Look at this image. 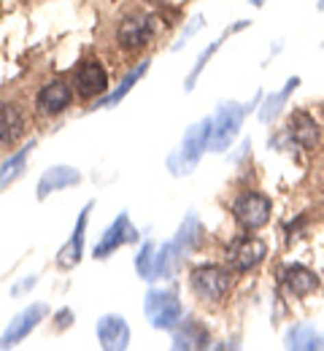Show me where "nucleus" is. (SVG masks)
Returning <instances> with one entry per match:
<instances>
[{
    "instance_id": "1",
    "label": "nucleus",
    "mask_w": 324,
    "mask_h": 351,
    "mask_svg": "<svg viewBox=\"0 0 324 351\" xmlns=\"http://www.w3.org/2000/svg\"><path fill=\"white\" fill-rule=\"evenodd\" d=\"M211 135H214V119H205V122H197L195 128H189V132L184 135L182 149L171 157L173 173H189V171L197 165V160L203 157V152H205Z\"/></svg>"
},
{
    "instance_id": "2",
    "label": "nucleus",
    "mask_w": 324,
    "mask_h": 351,
    "mask_svg": "<svg viewBox=\"0 0 324 351\" xmlns=\"http://www.w3.org/2000/svg\"><path fill=\"white\" fill-rule=\"evenodd\" d=\"M189 284H192V292H195L200 300L219 303V300H225V295L230 292L232 276L227 267H219V265H203V267H195V270H192Z\"/></svg>"
},
{
    "instance_id": "3",
    "label": "nucleus",
    "mask_w": 324,
    "mask_h": 351,
    "mask_svg": "<svg viewBox=\"0 0 324 351\" xmlns=\"http://www.w3.org/2000/svg\"><path fill=\"white\" fill-rule=\"evenodd\" d=\"M146 316L157 330H173L182 322V303L173 289H151L146 295Z\"/></svg>"
},
{
    "instance_id": "4",
    "label": "nucleus",
    "mask_w": 324,
    "mask_h": 351,
    "mask_svg": "<svg viewBox=\"0 0 324 351\" xmlns=\"http://www.w3.org/2000/svg\"><path fill=\"white\" fill-rule=\"evenodd\" d=\"M73 87L82 100H95L108 92V73L97 57H84L73 71Z\"/></svg>"
},
{
    "instance_id": "5",
    "label": "nucleus",
    "mask_w": 324,
    "mask_h": 351,
    "mask_svg": "<svg viewBox=\"0 0 324 351\" xmlns=\"http://www.w3.org/2000/svg\"><path fill=\"white\" fill-rule=\"evenodd\" d=\"M271 211H273V203L271 197L260 195V192H243L235 203H232V214L240 227L246 230H260L271 221Z\"/></svg>"
},
{
    "instance_id": "6",
    "label": "nucleus",
    "mask_w": 324,
    "mask_h": 351,
    "mask_svg": "<svg viewBox=\"0 0 324 351\" xmlns=\"http://www.w3.org/2000/svg\"><path fill=\"white\" fill-rule=\"evenodd\" d=\"M151 36H154V19L149 14H130L116 27V46L125 54H136L151 41Z\"/></svg>"
},
{
    "instance_id": "7",
    "label": "nucleus",
    "mask_w": 324,
    "mask_h": 351,
    "mask_svg": "<svg viewBox=\"0 0 324 351\" xmlns=\"http://www.w3.org/2000/svg\"><path fill=\"white\" fill-rule=\"evenodd\" d=\"M47 313H49V308L44 306V303H36V306H27L25 311H19V313L11 319V324L5 327V332L0 335V349H11V346L22 343V341L38 327V322H44Z\"/></svg>"
},
{
    "instance_id": "8",
    "label": "nucleus",
    "mask_w": 324,
    "mask_h": 351,
    "mask_svg": "<svg viewBox=\"0 0 324 351\" xmlns=\"http://www.w3.org/2000/svg\"><path fill=\"white\" fill-rule=\"evenodd\" d=\"M268 254V246L262 238L257 235H243L238 241H232L227 246V265L232 270H251L257 265L265 260Z\"/></svg>"
},
{
    "instance_id": "9",
    "label": "nucleus",
    "mask_w": 324,
    "mask_h": 351,
    "mask_svg": "<svg viewBox=\"0 0 324 351\" xmlns=\"http://www.w3.org/2000/svg\"><path fill=\"white\" fill-rule=\"evenodd\" d=\"M243 114H246V108H240L238 103H222V108L214 119V138H211L214 152H225L230 146L232 138L238 135L240 122H243Z\"/></svg>"
},
{
    "instance_id": "10",
    "label": "nucleus",
    "mask_w": 324,
    "mask_h": 351,
    "mask_svg": "<svg viewBox=\"0 0 324 351\" xmlns=\"http://www.w3.org/2000/svg\"><path fill=\"white\" fill-rule=\"evenodd\" d=\"M71 103H73V87H71L68 82H62V79H51V82H47V84L41 87V92H38V97H36L38 111L47 114V117L62 114Z\"/></svg>"
},
{
    "instance_id": "11",
    "label": "nucleus",
    "mask_w": 324,
    "mask_h": 351,
    "mask_svg": "<svg viewBox=\"0 0 324 351\" xmlns=\"http://www.w3.org/2000/svg\"><path fill=\"white\" fill-rule=\"evenodd\" d=\"M95 330H97V341H100L103 349L122 351V349H127V343H130V327H127V322H125L122 316H116V313L100 316Z\"/></svg>"
},
{
    "instance_id": "12",
    "label": "nucleus",
    "mask_w": 324,
    "mask_h": 351,
    "mask_svg": "<svg viewBox=\"0 0 324 351\" xmlns=\"http://www.w3.org/2000/svg\"><path fill=\"white\" fill-rule=\"evenodd\" d=\"M138 238V232L133 230V224L127 219V214H119V219L114 221L105 232H103V238L97 241V246H95V257L97 260H105L108 254H114L116 249H122L125 243H130V241H136Z\"/></svg>"
},
{
    "instance_id": "13",
    "label": "nucleus",
    "mask_w": 324,
    "mask_h": 351,
    "mask_svg": "<svg viewBox=\"0 0 324 351\" xmlns=\"http://www.w3.org/2000/svg\"><path fill=\"white\" fill-rule=\"evenodd\" d=\"M281 278H284V287H286L295 298H308L311 292L319 289L316 273L308 270V267H303V265H286L284 273H281Z\"/></svg>"
},
{
    "instance_id": "14",
    "label": "nucleus",
    "mask_w": 324,
    "mask_h": 351,
    "mask_svg": "<svg viewBox=\"0 0 324 351\" xmlns=\"http://www.w3.org/2000/svg\"><path fill=\"white\" fill-rule=\"evenodd\" d=\"M79 181H82V173H79V171H73V168H68V165H54V168H49L47 173L41 176V181H38V197L47 200L51 192H60V189H65V186H76Z\"/></svg>"
},
{
    "instance_id": "15",
    "label": "nucleus",
    "mask_w": 324,
    "mask_h": 351,
    "mask_svg": "<svg viewBox=\"0 0 324 351\" xmlns=\"http://www.w3.org/2000/svg\"><path fill=\"white\" fill-rule=\"evenodd\" d=\"M90 208H92V203L82 211L79 224H76L71 241L60 249V254H57V265L60 267H73V265H79V260H82V252H84V230H87V219H90Z\"/></svg>"
},
{
    "instance_id": "16",
    "label": "nucleus",
    "mask_w": 324,
    "mask_h": 351,
    "mask_svg": "<svg viewBox=\"0 0 324 351\" xmlns=\"http://www.w3.org/2000/svg\"><path fill=\"white\" fill-rule=\"evenodd\" d=\"M289 135L292 141H297L303 149H314L319 143V128H316V119L306 111H295L289 117Z\"/></svg>"
},
{
    "instance_id": "17",
    "label": "nucleus",
    "mask_w": 324,
    "mask_h": 351,
    "mask_svg": "<svg viewBox=\"0 0 324 351\" xmlns=\"http://www.w3.org/2000/svg\"><path fill=\"white\" fill-rule=\"evenodd\" d=\"M25 132V119L14 103H0V141L14 143Z\"/></svg>"
},
{
    "instance_id": "18",
    "label": "nucleus",
    "mask_w": 324,
    "mask_h": 351,
    "mask_svg": "<svg viewBox=\"0 0 324 351\" xmlns=\"http://www.w3.org/2000/svg\"><path fill=\"white\" fill-rule=\"evenodd\" d=\"M286 346L289 349H324V335L308 324H300L286 335Z\"/></svg>"
},
{
    "instance_id": "19",
    "label": "nucleus",
    "mask_w": 324,
    "mask_h": 351,
    "mask_svg": "<svg viewBox=\"0 0 324 351\" xmlns=\"http://www.w3.org/2000/svg\"><path fill=\"white\" fill-rule=\"evenodd\" d=\"M176 349H197V346H205V332L195 324V322H184V330H176V338H173Z\"/></svg>"
},
{
    "instance_id": "20",
    "label": "nucleus",
    "mask_w": 324,
    "mask_h": 351,
    "mask_svg": "<svg viewBox=\"0 0 324 351\" xmlns=\"http://www.w3.org/2000/svg\"><path fill=\"white\" fill-rule=\"evenodd\" d=\"M146 71H149V62H140L138 68H133V71H130V73L122 79V84H119V87L114 89V92H111V95L103 100V106H116V103H119V100H122V97H125L130 89L136 87V82H138Z\"/></svg>"
},
{
    "instance_id": "21",
    "label": "nucleus",
    "mask_w": 324,
    "mask_h": 351,
    "mask_svg": "<svg viewBox=\"0 0 324 351\" xmlns=\"http://www.w3.org/2000/svg\"><path fill=\"white\" fill-rule=\"evenodd\" d=\"M136 270L140 273V278H154V243L151 241L140 246L138 257H136Z\"/></svg>"
},
{
    "instance_id": "22",
    "label": "nucleus",
    "mask_w": 324,
    "mask_h": 351,
    "mask_svg": "<svg viewBox=\"0 0 324 351\" xmlns=\"http://www.w3.org/2000/svg\"><path fill=\"white\" fill-rule=\"evenodd\" d=\"M295 87H297V79H292V82L286 84V89H284V92H278V95H273V97H271V100L265 103V108L260 111V117H262V122H271V119L276 117V114H278V108H281V103L286 100V95H289V92H292V89H295Z\"/></svg>"
},
{
    "instance_id": "23",
    "label": "nucleus",
    "mask_w": 324,
    "mask_h": 351,
    "mask_svg": "<svg viewBox=\"0 0 324 351\" xmlns=\"http://www.w3.org/2000/svg\"><path fill=\"white\" fill-rule=\"evenodd\" d=\"M197 27H200V16H195V19L189 22V27H186V30H184V36H182V41H186V38H189V36H192V33H195Z\"/></svg>"
},
{
    "instance_id": "24",
    "label": "nucleus",
    "mask_w": 324,
    "mask_h": 351,
    "mask_svg": "<svg viewBox=\"0 0 324 351\" xmlns=\"http://www.w3.org/2000/svg\"><path fill=\"white\" fill-rule=\"evenodd\" d=\"M30 287H36V276H30L25 284H19V287H14V295H19V292H25V289H30Z\"/></svg>"
},
{
    "instance_id": "25",
    "label": "nucleus",
    "mask_w": 324,
    "mask_h": 351,
    "mask_svg": "<svg viewBox=\"0 0 324 351\" xmlns=\"http://www.w3.org/2000/svg\"><path fill=\"white\" fill-rule=\"evenodd\" d=\"M249 3H251V5H262L265 0H249Z\"/></svg>"
}]
</instances>
